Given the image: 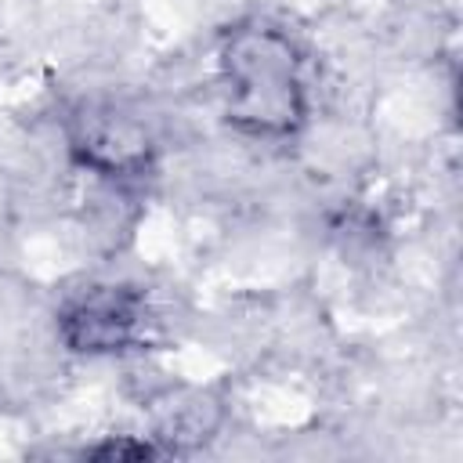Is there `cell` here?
<instances>
[{"label": "cell", "mask_w": 463, "mask_h": 463, "mask_svg": "<svg viewBox=\"0 0 463 463\" xmlns=\"http://www.w3.org/2000/svg\"><path fill=\"white\" fill-rule=\"evenodd\" d=\"M228 83V119L250 134H289L304 116L297 54L268 25L235 29L221 51Z\"/></svg>", "instance_id": "6da1fadb"}, {"label": "cell", "mask_w": 463, "mask_h": 463, "mask_svg": "<svg viewBox=\"0 0 463 463\" xmlns=\"http://www.w3.org/2000/svg\"><path fill=\"white\" fill-rule=\"evenodd\" d=\"M141 322V304L134 293L101 289L65 311L61 333L76 351H119L134 340Z\"/></svg>", "instance_id": "7a4b0ae2"}, {"label": "cell", "mask_w": 463, "mask_h": 463, "mask_svg": "<svg viewBox=\"0 0 463 463\" xmlns=\"http://www.w3.org/2000/svg\"><path fill=\"white\" fill-rule=\"evenodd\" d=\"M87 456H98V459H145V456H156V449L141 445V441H109V445L90 449Z\"/></svg>", "instance_id": "3957f363"}]
</instances>
